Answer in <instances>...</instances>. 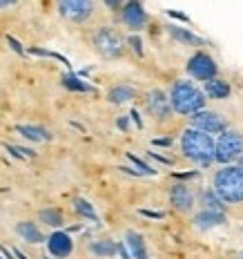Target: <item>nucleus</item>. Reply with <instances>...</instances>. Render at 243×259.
Here are the masks:
<instances>
[{"label": "nucleus", "mask_w": 243, "mask_h": 259, "mask_svg": "<svg viewBox=\"0 0 243 259\" xmlns=\"http://www.w3.org/2000/svg\"><path fill=\"white\" fill-rule=\"evenodd\" d=\"M181 150L185 159L194 161L201 168H208L214 161V141L210 134L201 132V130H185L181 137Z\"/></svg>", "instance_id": "f257e3e1"}, {"label": "nucleus", "mask_w": 243, "mask_h": 259, "mask_svg": "<svg viewBox=\"0 0 243 259\" xmlns=\"http://www.w3.org/2000/svg\"><path fill=\"white\" fill-rule=\"evenodd\" d=\"M170 105L176 114H183V116H190V114H197V112L203 110L205 105V94L192 80H176L172 85V92H170Z\"/></svg>", "instance_id": "f03ea898"}, {"label": "nucleus", "mask_w": 243, "mask_h": 259, "mask_svg": "<svg viewBox=\"0 0 243 259\" xmlns=\"http://www.w3.org/2000/svg\"><path fill=\"white\" fill-rule=\"evenodd\" d=\"M221 201L241 203L243 201V170L241 168H223L214 175V190Z\"/></svg>", "instance_id": "7ed1b4c3"}, {"label": "nucleus", "mask_w": 243, "mask_h": 259, "mask_svg": "<svg viewBox=\"0 0 243 259\" xmlns=\"http://www.w3.org/2000/svg\"><path fill=\"white\" fill-rule=\"evenodd\" d=\"M91 42H94V50L103 58H110V61L112 58H121L123 52H125V38L114 27H101V29H96Z\"/></svg>", "instance_id": "20e7f679"}, {"label": "nucleus", "mask_w": 243, "mask_h": 259, "mask_svg": "<svg viewBox=\"0 0 243 259\" xmlns=\"http://www.w3.org/2000/svg\"><path fill=\"white\" fill-rule=\"evenodd\" d=\"M243 154V137L234 130H223L219 141L214 143V161L232 163Z\"/></svg>", "instance_id": "39448f33"}, {"label": "nucleus", "mask_w": 243, "mask_h": 259, "mask_svg": "<svg viewBox=\"0 0 243 259\" xmlns=\"http://www.w3.org/2000/svg\"><path fill=\"white\" fill-rule=\"evenodd\" d=\"M56 9L67 23L83 25L94 16V0H56Z\"/></svg>", "instance_id": "423d86ee"}, {"label": "nucleus", "mask_w": 243, "mask_h": 259, "mask_svg": "<svg viewBox=\"0 0 243 259\" xmlns=\"http://www.w3.org/2000/svg\"><path fill=\"white\" fill-rule=\"evenodd\" d=\"M187 74L205 83V80L217 76V63H214V58L210 56V54L199 52L187 61Z\"/></svg>", "instance_id": "0eeeda50"}, {"label": "nucleus", "mask_w": 243, "mask_h": 259, "mask_svg": "<svg viewBox=\"0 0 243 259\" xmlns=\"http://www.w3.org/2000/svg\"><path fill=\"white\" fill-rule=\"evenodd\" d=\"M192 125H194V130H201L205 134H219L228 127V121H225L219 112L201 110L192 116Z\"/></svg>", "instance_id": "6e6552de"}, {"label": "nucleus", "mask_w": 243, "mask_h": 259, "mask_svg": "<svg viewBox=\"0 0 243 259\" xmlns=\"http://www.w3.org/2000/svg\"><path fill=\"white\" fill-rule=\"evenodd\" d=\"M145 107H148L150 116L156 118V121H167V118L172 116L170 99H167V94L161 90L148 92V96H145Z\"/></svg>", "instance_id": "1a4fd4ad"}, {"label": "nucleus", "mask_w": 243, "mask_h": 259, "mask_svg": "<svg viewBox=\"0 0 243 259\" xmlns=\"http://www.w3.org/2000/svg\"><path fill=\"white\" fill-rule=\"evenodd\" d=\"M123 23H125L132 31H141L145 29V25H148V14H145L141 0H127L125 5H123Z\"/></svg>", "instance_id": "9d476101"}, {"label": "nucleus", "mask_w": 243, "mask_h": 259, "mask_svg": "<svg viewBox=\"0 0 243 259\" xmlns=\"http://www.w3.org/2000/svg\"><path fill=\"white\" fill-rule=\"evenodd\" d=\"M47 248H50V252H52L54 257L65 259V257L72 255L74 241H72V237H69L67 233H63V230H56V233L50 235V239H47Z\"/></svg>", "instance_id": "9b49d317"}, {"label": "nucleus", "mask_w": 243, "mask_h": 259, "mask_svg": "<svg viewBox=\"0 0 243 259\" xmlns=\"http://www.w3.org/2000/svg\"><path fill=\"white\" fill-rule=\"evenodd\" d=\"M170 201L179 212H190L192 206H194V194L190 190V186H185V183H176V186H172Z\"/></svg>", "instance_id": "f8f14e48"}, {"label": "nucleus", "mask_w": 243, "mask_h": 259, "mask_svg": "<svg viewBox=\"0 0 243 259\" xmlns=\"http://www.w3.org/2000/svg\"><path fill=\"white\" fill-rule=\"evenodd\" d=\"M125 246H127L129 257L132 259H148V246H145L143 235L134 233V230H127L125 233Z\"/></svg>", "instance_id": "ddd939ff"}, {"label": "nucleus", "mask_w": 243, "mask_h": 259, "mask_svg": "<svg viewBox=\"0 0 243 259\" xmlns=\"http://www.w3.org/2000/svg\"><path fill=\"white\" fill-rule=\"evenodd\" d=\"M225 224V214L223 212H210V210H201V212L194 217V226L199 230H210L217 228V226Z\"/></svg>", "instance_id": "4468645a"}, {"label": "nucleus", "mask_w": 243, "mask_h": 259, "mask_svg": "<svg viewBox=\"0 0 243 259\" xmlns=\"http://www.w3.org/2000/svg\"><path fill=\"white\" fill-rule=\"evenodd\" d=\"M167 31H170L172 38L179 40V42H183V45H192V47H201V45H205V40L201 38V36H197V34H192V31H187L185 27L170 25V27H167Z\"/></svg>", "instance_id": "2eb2a0df"}, {"label": "nucleus", "mask_w": 243, "mask_h": 259, "mask_svg": "<svg viewBox=\"0 0 243 259\" xmlns=\"http://www.w3.org/2000/svg\"><path fill=\"white\" fill-rule=\"evenodd\" d=\"M16 233H18V237L23 241H27V244H40V241H45L40 228L36 224H31V221H20V224L16 226Z\"/></svg>", "instance_id": "dca6fc26"}, {"label": "nucleus", "mask_w": 243, "mask_h": 259, "mask_svg": "<svg viewBox=\"0 0 243 259\" xmlns=\"http://www.w3.org/2000/svg\"><path fill=\"white\" fill-rule=\"evenodd\" d=\"M118 244H114L112 239H96V241H91L89 244V252L94 257H99V259H110V257H114L116 252H118Z\"/></svg>", "instance_id": "f3484780"}, {"label": "nucleus", "mask_w": 243, "mask_h": 259, "mask_svg": "<svg viewBox=\"0 0 243 259\" xmlns=\"http://www.w3.org/2000/svg\"><path fill=\"white\" fill-rule=\"evenodd\" d=\"M203 94H208L210 99H228L230 96V85H228V80H223V78H210V80H205V92Z\"/></svg>", "instance_id": "a211bd4d"}, {"label": "nucleus", "mask_w": 243, "mask_h": 259, "mask_svg": "<svg viewBox=\"0 0 243 259\" xmlns=\"http://www.w3.org/2000/svg\"><path fill=\"white\" fill-rule=\"evenodd\" d=\"M136 96V90L132 85H114V88L107 90V101L114 105H121V103H127Z\"/></svg>", "instance_id": "6ab92c4d"}, {"label": "nucleus", "mask_w": 243, "mask_h": 259, "mask_svg": "<svg viewBox=\"0 0 243 259\" xmlns=\"http://www.w3.org/2000/svg\"><path fill=\"white\" fill-rule=\"evenodd\" d=\"M16 130H18L25 139H29V141H50L52 139V134L47 132L45 127H38V125H18Z\"/></svg>", "instance_id": "aec40b11"}, {"label": "nucleus", "mask_w": 243, "mask_h": 259, "mask_svg": "<svg viewBox=\"0 0 243 259\" xmlns=\"http://www.w3.org/2000/svg\"><path fill=\"white\" fill-rule=\"evenodd\" d=\"M38 219H40L45 226H52V228H61V226L65 224L63 212H61V210H56V208H45V210H40V212H38Z\"/></svg>", "instance_id": "412c9836"}, {"label": "nucleus", "mask_w": 243, "mask_h": 259, "mask_svg": "<svg viewBox=\"0 0 243 259\" xmlns=\"http://www.w3.org/2000/svg\"><path fill=\"white\" fill-rule=\"evenodd\" d=\"M72 206H74V210L80 214V217H85V219H91V221H99V214H96V210H94V206H91L89 201H85V199H80V197H76L72 201Z\"/></svg>", "instance_id": "4be33fe9"}, {"label": "nucleus", "mask_w": 243, "mask_h": 259, "mask_svg": "<svg viewBox=\"0 0 243 259\" xmlns=\"http://www.w3.org/2000/svg\"><path fill=\"white\" fill-rule=\"evenodd\" d=\"M201 201H203V210H210V212H223V201H221V199L212 190L203 192L201 194Z\"/></svg>", "instance_id": "5701e85b"}, {"label": "nucleus", "mask_w": 243, "mask_h": 259, "mask_svg": "<svg viewBox=\"0 0 243 259\" xmlns=\"http://www.w3.org/2000/svg\"><path fill=\"white\" fill-rule=\"evenodd\" d=\"M63 85L67 90H72V92H91V88L87 83H83L78 76H74V74H65L63 76Z\"/></svg>", "instance_id": "b1692460"}, {"label": "nucleus", "mask_w": 243, "mask_h": 259, "mask_svg": "<svg viewBox=\"0 0 243 259\" xmlns=\"http://www.w3.org/2000/svg\"><path fill=\"white\" fill-rule=\"evenodd\" d=\"M127 159H129V161H132V163H134V165H136V168H138V172H141V175H154V172H156L154 168H150V165H148V163H143V161H141V159H138V156H134L132 152H127Z\"/></svg>", "instance_id": "393cba45"}, {"label": "nucleus", "mask_w": 243, "mask_h": 259, "mask_svg": "<svg viewBox=\"0 0 243 259\" xmlns=\"http://www.w3.org/2000/svg\"><path fill=\"white\" fill-rule=\"evenodd\" d=\"M129 45H132V50L138 54V56H143V42H141V38H136V36H132V38L127 40Z\"/></svg>", "instance_id": "a878e982"}, {"label": "nucleus", "mask_w": 243, "mask_h": 259, "mask_svg": "<svg viewBox=\"0 0 243 259\" xmlns=\"http://www.w3.org/2000/svg\"><path fill=\"white\" fill-rule=\"evenodd\" d=\"M127 0H105L107 9H112V12H116V9H123V5H125Z\"/></svg>", "instance_id": "bb28decb"}, {"label": "nucleus", "mask_w": 243, "mask_h": 259, "mask_svg": "<svg viewBox=\"0 0 243 259\" xmlns=\"http://www.w3.org/2000/svg\"><path fill=\"white\" fill-rule=\"evenodd\" d=\"M7 40H9V45H12L16 52H18V54H23V47H20V42H18V40L12 38V36H7Z\"/></svg>", "instance_id": "cd10ccee"}, {"label": "nucleus", "mask_w": 243, "mask_h": 259, "mask_svg": "<svg viewBox=\"0 0 243 259\" xmlns=\"http://www.w3.org/2000/svg\"><path fill=\"white\" fill-rule=\"evenodd\" d=\"M141 214H145V217H154V219H163V212H150V210H141Z\"/></svg>", "instance_id": "c85d7f7f"}, {"label": "nucleus", "mask_w": 243, "mask_h": 259, "mask_svg": "<svg viewBox=\"0 0 243 259\" xmlns=\"http://www.w3.org/2000/svg\"><path fill=\"white\" fill-rule=\"evenodd\" d=\"M16 3H18V0H0V9H9V7H14Z\"/></svg>", "instance_id": "c756f323"}, {"label": "nucleus", "mask_w": 243, "mask_h": 259, "mask_svg": "<svg viewBox=\"0 0 243 259\" xmlns=\"http://www.w3.org/2000/svg\"><path fill=\"white\" fill-rule=\"evenodd\" d=\"M170 16H174V18H179V20H185L187 23V16H183V14H179V12H167Z\"/></svg>", "instance_id": "7c9ffc66"}, {"label": "nucleus", "mask_w": 243, "mask_h": 259, "mask_svg": "<svg viewBox=\"0 0 243 259\" xmlns=\"http://www.w3.org/2000/svg\"><path fill=\"white\" fill-rule=\"evenodd\" d=\"M239 168H241V170H243V154H241V156H239Z\"/></svg>", "instance_id": "2f4dec72"}]
</instances>
